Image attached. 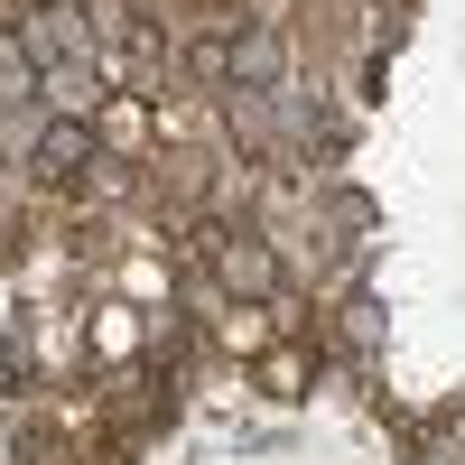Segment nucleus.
Returning a JSON list of instances; mask_svg holds the SVG:
<instances>
[{"label":"nucleus","instance_id":"obj_1","mask_svg":"<svg viewBox=\"0 0 465 465\" xmlns=\"http://www.w3.org/2000/svg\"><path fill=\"white\" fill-rule=\"evenodd\" d=\"M74 159H94V140H84V131H74V122H56V131H47V168L65 177Z\"/></svg>","mask_w":465,"mask_h":465}]
</instances>
